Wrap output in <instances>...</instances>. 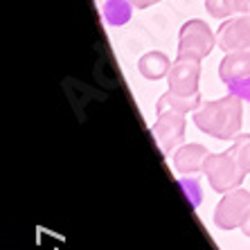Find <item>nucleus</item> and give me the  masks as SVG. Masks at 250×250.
<instances>
[{
    "label": "nucleus",
    "instance_id": "dca6fc26",
    "mask_svg": "<svg viewBox=\"0 0 250 250\" xmlns=\"http://www.w3.org/2000/svg\"><path fill=\"white\" fill-rule=\"evenodd\" d=\"M128 2H131L135 9H146V7L156 5V2H160V0H128Z\"/></svg>",
    "mask_w": 250,
    "mask_h": 250
},
{
    "label": "nucleus",
    "instance_id": "ddd939ff",
    "mask_svg": "<svg viewBox=\"0 0 250 250\" xmlns=\"http://www.w3.org/2000/svg\"><path fill=\"white\" fill-rule=\"evenodd\" d=\"M181 187H183V192H185L187 201H189V205H192V208H198V205H201L203 194H201V185H198L196 178H194V176H183V178H181Z\"/></svg>",
    "mask_w": 250,
    "mask_h": 250
},
{
    "label": "nucleus",
    "instance_id": "1a4fd4ad",
    "mask_svg": "<svg viewBox=\"0 0 250 250\" xmlns=\"http://www.w3.org/2000/svg\"><path fill=\"white\" fill-rule=\"evenodd\" d=\"M219 77L226 86L250 77V52H228L219 65Z\"/></svg>",
    "mask_w": 250,
    "mask_h": 250
},
{
    "label": "nucleus",
    "instance_id": "2eb2a0df",
    "mask_svg": "<svg viewBox=\"0 0 250 250\" xmlns=\"http://www.w3.org/2000/svg\"><path fill=\"white\" fill-rule=\"evenodd\" d=\"M228 93L237 95V97H241L244 102H250V77L248 79H241V82L230 83V86H228Z\"/></svg>",
    "mask_w": 250,
    "mask_h": 250
},
{
    "label": "nucleus",
    "instance_id": "7ed1b4c3",
    "mask_svg": "<svg viewBox=\"0 0 250 250\" xmlns=\"http://www.w3.org/2000/svg\"><path fill=\"white\" fill-rule=\"evenodd\" d=\"M203 171L208 176L209 187L219 194H228L241 187L246 178V171L239 167V163L230 153H208Z\"/></svg>",
    "mask_w": 250,
    "mask_h": 250
},
{
    "label": "nucleus",
    "instance_id": "f3484780",
    "mask_svg": "<svg viewBox=\"0 0 250 250\" xmlns=\"http://www.w3.org/2000/svg\"><path fill=\"white\" fill-rule=\"evenodd\" d=\"M234 9L239 14H250V0H234Z\"/></svg>",
    "mask_w": 250,
    "mask_h": 250
},
{
    "label": "nucleus",
    "instance_id": "0eeeda50",
    "mask_svg": "<svg viewBox=\"0 0 250 250\" xmlns=\"http://www.w3.org/2000/svg\"><path fill=\"white\" fill-rule=\"evenodd\" d=\"M216 45L223 52H250V14L228 18L216 32Z\"/></svg>",
    "mask_w": 250,
    "mask_h": 250
},
{
    "label": "nucleus",
    "instance_id": "423d86ee",
    "mask_svg": "<svg viewBox=\"0 0 250 250\" xmlns=\"http://www.w3.org/2000/svg\"><path fill=\"white\" fill-rule=\"evenodd\" d=\"M250 209V192L244 187H237L232 192L223 194L214 209V223L219 230H234L241 228L246 212Z\"/></svg>",
    "mask_w": 250,
    "mask_h": 250
},
{
    "label": "nucleus",
    "instance_id": "f03ea898",
    "mask_svg": "<svg viewBox=\"0 0 250 250\" xmlns=\"http://www.w3.org/2000/svg\"><path fill=\"white\" fill-rule=\"evenodd\" d=\"M241 97L228 95L216 102H205L194 111V124L216 140H232L241 131Z\"/></svg>",
    "mask_w": 250,
    "mask_h": 250
},
{
    "label": "nucleus",
    "instance_id": "39448f33",
    "mask_svg": "<svg viewBox=\"0 0 250 250\" xmlns=\"http://www.w3.org/2000/svg\"><path fill=\"white\" fill-rule=\"evenodd\" d=\"M158 120L151 126V133L156 138L158 146L163 156H171V151H176L181 142L185 140V113L176 111V108H156Z\"/></svg>",
    "mask_w": 250,
    "mask_h": 250
},
{
    "label": "nucleus",
    "instance_id": "f8f14e48",
    "mask_svg": "<svg viewBox=\"0 0 250 250\" xmlns=\"http://www.w3.org/2000/svg\"><path fill=\"white\" fill-rule=\"evenodd\" d=\"M228 153L237 160L239 167L244 169L246 174H250V133H239Z\"/></svg>",
    "mask_w": 250,
    "mask_h": 250
},
{
    "label": "nucleus",
    "instance_id": "f257e3e1",
    "mask_svg": "<svg viewBox=\"0 0 250 250\" xmlns=\"http://www.w3.org/2000/svg\"><path fill=\"white\" fill-rule=\"evenodd\" d=\"M198 79H201V61L196 59L176 57L174 65L169 70L167 82L169 90L158 99L156 108H176L181 113L196 111L201 106V93H198Z\"/></svg>",
    "mask_w": 250,
    "mask_h": 250
},
{
    "label": "nucleus",
    "instance_id": "4468645a",
    "mask_svg": "<svg viewBox=\"0 0 250 250\" xmlns=\"http://www.w3.org/2000/svg\"><path fill=\"white\" fill-rule=\"evenodd\" d=\"M205 9L214 18H228L237 12L234 9V0H205Z\"/></svg>",
    "mask_w": 250,
    "mask_h": 250
},
{
    "label": "nucleus",
    "instance_id": "a211bd4d",
    "mask_svg": "<svg viewBox=\"0 0 250 250\" xmlns=\"http://www.w3.org/2000/svg\"><path fill=\"white\" fill-rule=\"evenodd\" d=\"M241 230H244V234H246V237H250V209H248V212H246L244 221H241Z\"/></svg>",
    "mask_w": 250,
    "mask_h": 250
},
{
    "label": "nucleus",
    "instance_id": "6ab92c4d",
    "mask_svg": "<svg viewBox=\"0 0 250 250\" xmlns=\"http://www.w3.org/2000/svg\"><path fill=\"white\" fill-rule=\"evenodd\" d=\"M97 2H99V0H97Z\"/></svg>",
    "mask_w": 250,
    "mask_h": 250
},
{
    "label": "nucleus",
    "instance_id": "9d476101",
    "mask_svg": "<svg viewBox=\"0 0 250 250\" xmlns=\"http://www.w3.org/2000/svg\"><path fill=\"white\" fill-rule=\"evenodd\" d=\"M138 70H140V75L145 77V79H149V82H158V79H163V77L169 75V70H171V61H169V57L165 52L153 50V52H146V54L140 57Z\"/></svg>",
    "mask_w": 250,
    "mask_h": 250
},
{
    "label": "nucleus",
    "instance_id": "9b49d317",
    "mask_svg": "<svg viewBox=\"0 0 250 250\" xmlns=\"http://www.w3.org/2000/svg\"><path fill=\"white\" fill-rule=\"evenodd\" d=\"M131 14H133V5L128 0H104V5H102V18L111 27L126 25L131 21Z\"/></svg>",
    "mask_w": 250,
    "mask_h": 250
},
{
    "label": "nucleus",
    "instance_id": "20e7f679",
    "mask_svg": "<svg viewBox=\"0 0 250 250\" xmlns=\"http://www.w3.org/2000/svg\"><path fill=\"white\" fill-rule=\"evenodd\" d=\"M216 45V36L212 34L208 23L203 21H187L181 27V34H178V57L183 59H205Z\"/></svg>",
    "mask_w": 250,
    "mask_h": 250
},
{
    "label": "nucleus",
    "instance_id": "6e6552de",
    "mask_svg": "<svg viewBox=\"0 0 250 250\" xmlns=\"http://www.w3.org/2000/svg\"><path fill=\"white\" fill-rule=\"evenodd\" d=\"M208 158V149L203 145H183L174 153V167L183 176H194L203 171V163Z\"/></svg>",
    "mask_w": 250,
    "mask_h": 250
}]
</instances>
